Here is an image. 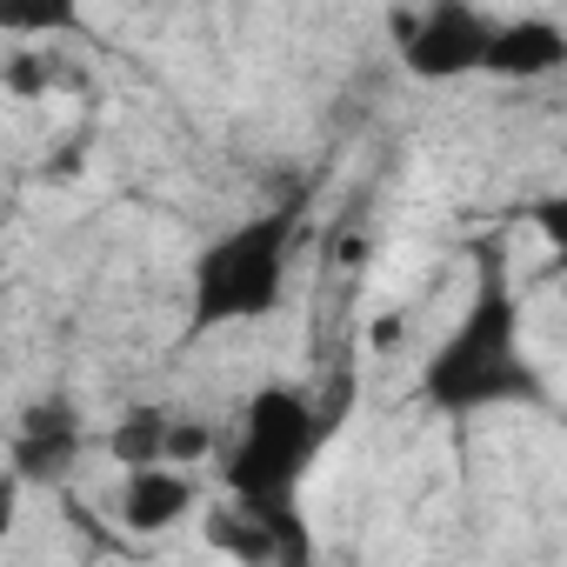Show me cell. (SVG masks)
Instances as JSON below:
<instances>
[{"instance_id":"cell-1","label":"cell","mask_w":567,"mask_h":567,"mask_svg":"<svg viewBox=\"0 0 567 567\" xmlns=\"http://www.w3.org/2000/svg\"><path fill=\"white\" fill-rule=\"evenodd\" d=\"M414 394L434 414H447V421L540 401V374H534L527 341H520V295H514V280H507L501 247H487V260L474 274V295L454 315V328L441 334V348L421 361Z\"/></svg>"},{"instance_id":"cell-2","label":"cell","mask_w":567,"mask_h":567,"mask_svg":"<svg viewBox=\"0 0 567 567\" xmlns=\"http://www.w3.org/2000/svg\"><path fill=\"white\" fill-rule=\"evenodd\" d=\"M328 447V421L288 381H267L247 394L234 441L220 447V494L267 527H301V487L315 454Z\"/></svg>"},{"instance_id":"cell-3","label":"cell","mask_w":567,"mask_h":567,"mask_svg":"<svg viewBox=\"0 0 567 567\" xmlns=\"http://www.w3.org/2000/svg\"><path fill=\"white\" fill-rule=\"evenodd\" d=\"M295 240H301V207H260L227 234H214L187 267V334L280 315L295 280Z\"/></svg>"},{"instance_id":"cell-4","label":"cell","mask_w":567,"mask_h":567,"mask_svg":"<svg viewBox=\"0 0 567 567\" xmlns=\"http://www.w3.org/2000/svg\"><path fill=\"white\" fill-rule=\"evenodd\" d=\"M401 68L414 81H467L487 74V48H494V14L467 8V0H441V8L401 14Z\"/></svg>"},{"instance_id":"cell-5","label":"cell","mask_w":567,"mask_h":567,"mask_svg":"<svg viewBox=\"0 0 567 567\" xmlns=\"http://www.w3.org/2000/svg\"><path fill=\"white\" fill-rule=\"evenodd\" d=\"M81 454H87V421H81L74 394H41L14 414V434H8L14 487H54L81 467Z\"/></svg>"},{"instance_id":"cell-6","label":"cell","mask_w":567,"mask_h":567,"mask_svg":"<svg viewBox=\"0 0 567 567\" xmlns=\"http://www.w3.org/2000/svg\"><path fill=\"white\" fill-rule=\"evenodd\" d=\"M560 68H567V28L554 14H514L494 28V48H487L494 81H547Z\"/></svg>"},{"instance_id":"cell-7","label":"cell","mask_w":567,"mask_h":567,"mask_svg":"<svg viewBox=\"0 0 567 567\" xmlns=\"http://www.w3.org/2000/svg\"><path fill=\"white\" fill-rule=\"evenodd\" d=\"M194 501H200V487H194L187 467H141V474L121 481V527L154 540V534L181 527L194 514Z\"/></svg>"},{"instance_id":"cell-8","label":"cell","mask_w":567,"mask_h":567,"mask_svg":"<svg viewBox=\"0 0 567 567\" xmlns=\"http://www.w3.org/2000/svg\"><path fill=\"white\" fill-rule=\"evenodd\" d=\"M174 408H161V401H134V408H121V421L107 427V454L121 461V474H141V467H174L167 454H174Z\"/></svg>"},{"instance_id":"cell-9","label":"cell","mask_w":567,"mask_h":567,"mask_svg":"<svg viewBox=\"0 0 567 567\" xmlns=\"http://www.w3.org/2000/svg\"><path fill=\"white\" fill-rule=\"evenodd\" d=\"M527 220H534V234L547 240V254H554V267L567 274V187H560V194H540V200L527 207Z\"/></svg>"},{"instance_id":"cell-10","label":"cell","mask_w":567,"mask_h":567,"mask_svg":"<svg viewBox=\"0 0 567 567\" xmlns=\"http://www.w3.org/2000/svg\"><path fill=\"white\" fill-rule=\"evenodd\" d=\"M0 81H8V94H41L54 87V54H14Z\"/></svg>"},{"instance_id":"cell-11","label":"cell","mask_w":567,"mask_h":567,"mask_svg":"<svg viewBox=\"0 0 567 567\" xmlns=\"http://www.w3.org/2000/svg\"><path fill=\"white\" fill-rule=\"evenodd\" d=\"M207 447H214V434H207L200 421H187V414H181V421H174V454H167V461H174V467H187V461H200Z\"/></svg>"},{"instance_id":"cell-12","label":"cell","mask_w":567,"mask_h":567,"mask_svg":"<svg viewBox=\"0 0 567 567\" xmlns=\"http://www.w3.org/2000/svg\"><path fill=\"white\" fill-rule=\"evenodd\" d=\"M368 341H374V348H394V341H401V321H394V315H388V321H381V328H368Z\"/></svg>"}]
</instances>
